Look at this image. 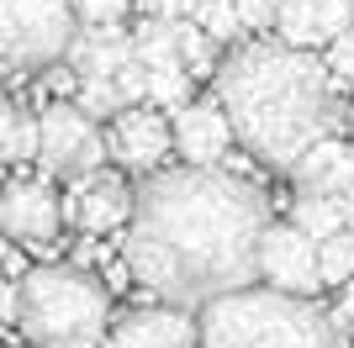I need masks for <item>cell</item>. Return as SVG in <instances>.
<instances>
[{"instance_id": "obj_26", "label": "cell", "mask_w": 354, "mask_h": 348, "mask_svg": "<svg viewBox=\"0 0 354 348\" xmlns=\"http://www.w3.org/2000/svg\"><path fill=\"white\" fill-rule=\"evenodd\" d=\"M333 322H339V333H344V338L354 333V280L339 290V296H333Z\"/></svg>"}, {"instance_id": "obj_13", "label": "cell", "mask_w": 354, "mask_h": 348, "mask_svg": "<svg viewBox=\"0 0 354 348\" xmlns=\"http://www.w3.org/2000/svg\"><path fill=\"white\" fill-rule=\"evenodd\" d=\"M286 174H291L296 195H328V201H339L344 190L354 185V143L323 137V143H312Z\"/></svg>"}, {"instance_id": "obj_6", "label": "cell", "mask_w": 354, "mask_h": 348, "mask_svg": "<svg viewBox=\"0 0 354 348\" xmlns=\"http://www.w3.org/2000/svg\"><path fill=\"white\" fill-rule=\"evenodd\" d=\"M37 132H43V143H37L43 174L74 185V180L106 169V153H111V148H106V132L95 127L74 101H53L43 116H37Z\"/></svg>"}, {"instance_id": "obj_19", "label": "cell", "mask_w": 354, "mask_h": 348, "mask_svg": "<svg viewBox=\"0 0 354 348\" xmlns=\"http://www.w3.org/2000/svg\"><path fill=\"white\" fill-rule=\"evenodd\" d=\"M37 143H43L37 116L11 111L6 122H0V164H32V159H37Z\"/></svg>"}, {"instance_id": "obj_9", "label": "cell", "mask_w": 354, "mask_h": 348, "mask_svg": "<svg viewBox=\"0 0 354 348\" xmlns=\"http://www.w3.org/2000/svg\"><path fill=\"white\" fill-rule=\"evenodd\" d=\"M169 127H175V153L191 169H222L227 153H233V122L222 111L217 95H196L180 111H169Z\"/></svg>"}, {"instance_id": "obj_29", "label": "cell", "mask_w": 354, "mask_h": 348, "mask_svg": "<svg viewBox=\"0 0 354 348\" xmlns=\"http://www.w3.org/2000/svg\"><path fill=\"white\" fill-rule=\"evenodd\" d=\"M339 206H344V227L354 232V185H349V190H344V195H339Z\"/></svg>"}, {"instance_id": "obj_28", "label": "cell", "mask_w": 354, "mask_h": 348, "mask_svg": "<svg viewBox=\"0 0 354 348\" xmlns=\"http://www.w3.org/2000/svg\"><path fill=\"white\" fill-rule=\"evenodd\" d=\"M16 311H21V290H16L6 275H0V327H11Z\"/></svg>"}, {"instance_id": "obj_24", "label": "cell", "mask_w": 354, "mask_h": 348, "mask_svg": "<svg viewBox=\"0 0 354 348\" xmlns=\"http://www.w3.org/2000/svg\"><path fill=\"white\" fill-rule=\"evenodd\" d=\"M317 32H323V48L354 32V0H317Z\"/></svg>"}, {"instance_id": "obj_17", "label": "cell", "mask_w": 354, "mask_h": 348, "mask_svg": "<svg viewBox=\"0 0 354 348\" xmlns=\"http://www.w3.org/2000/svg\"><path fill=\"white\" fill-rule=\"evenodd\" d=\"M291 222H296L301 232H307L312 243H323V238L344 232V206H339V201H328V195H296Z\"/></svg>"}, {"instance_id": "obj_20", "label": "cell", "mask_w": 354, "mask_h": 348, "mask_svg": "<svg viewBox=\"0 0 354 348\" xmlns=\"http://www.w3.org/2000/svg\"><path fill=\"white\" fill-rule=\"evenodd\" d=\"M317 259H323V285L328 290H344L354 280V232H333V238H323L317 243Z\"/></svg>"}, {"instance_id": "obj_7", "label": "cell", "mask_w": 354, "mask_h": 348, "mask_svg": "<svg viewBox=\"0 0 354 348\" xmlns=\"http://www.w3.org/2000/svg\"><path fill=\"white\" fill-rule=\"evenodd\" d=\"M259 285L265 290H281V296H307L317 301V290L323 285V259H317V243H312L307 232L296 227L291 217L286 222H270L265 238H259Z\"/></svg>"}, {"instance_id": "obj_31", "label": "cell", "mask_w": 354, "mask_h": 348, "mask_svg": "<svg viewBox=\"0 0 354 348\" xmlns=\"http://www.w3.org/2000/svg\"><path fill=\"white\" fill-rule=\"evenodd\" d=\"M349 137H354V101H349Z\"/></svg>"}, {"instance_id": "obj_30", "label": "cell", "mask_w": 354, "mask_h": 348, "mask_svg": "<svg viewBox=\"0 0 354 348\" xmlns=\"http://www.w3.org/2000/svg\"><path fill=\"white\" fill-rule=\"evenodd\" d=\"M11 116V95H6V85H0V122Z\"/></svg>"}, {"instance_id": "obj_27", "label": "cell", "mask_w": 354, "mask_h": 348, "mask_svg": "<svg viewBox=\"0 0 354 348\" xmlns=\"http://www.w3.org/2000/svg\"><path fill=\"white\" fill-rule=\"evenodd\" d=\"M138 6H143L148 16H169V21H185L196 0H138Z\"/></svg>"}, {"instance_id": "obj_8", "label": "cell", "mask_w": 354, "mask_h": 348, "mask_svg": "<svg viewBox=\"0 0 354 348\" xmlns=\"http://www.w3.org/2000/svg\"><path fill=\"white\" fill-rule=\"evenodd\" d=\"M133 206H138V190L111 169H95L85 180H74L69 195H64V222L85 232V238H101V232H117L133 222Z\"/></svg>"}, {"instance_id": "obj_5", "label": "cell", "mask_w": 354, "mask_h": 348, "mask_svg": "<svg viewBox=\"0 0 354 348\" xmlns=\"http://www.w3.org/2000/svg\"><path fill=\"white\" fill-rule=\"evenodd\" d=\"M74 32H80L74 0H0V69H53L69 58Z\"/></svg>"}, {"instance_id": "obj_16", "label": "cell", "mask_w": 354, "mask_h": 348, "mask_svg": "<svg viewBox=\"0 0 354 348\" xmlns=\"http://www.w3.org/2000/svg\"><path fill=\"white\" fill-rule=\"evenodd\" d=\"M191 21L207 32L222 53L238 48V43H249V27L238 21V6H233V0H196V6H191Z\"/></svg>"}, {"instance_id": "obj_18", "label": "cell", "mask_w": 354, "mask_h": 348, "mask_svg": "<svg viewBox=\"0 0 354 348\" xmlns=\"http://www.w3.org/2000/svg\"><path fill=\"white\" fill-rule=\"evenodd\" d=\"M217 53H222V48L185 16V21H180V64H185V74H191L196 85H201V79H217V64H222Z\"/></svg>"}, {"instance_id": "obj_23", "label": "cell", "mask_w": 354, "mask_h": 348, "mask_svg": "<svg viewBox=\"0 0 354 348\" xmlns=\"http://www.w3.org/2000/svg\"><path fill=\"white\" fill-rule=\"evenodd\" d=\"M138 0H74L80 27H127V11Z\"/></svg>"}, {"instance_id": "obj_10", "label": "cell", "mask_w": 354, "mask_h": 348, "mask_svg": "<svg viewBox=\"0 0 354 348\" xmlns=\"http://www.w3.org/2000/svg\"><path fill=\"white\" fill-rule=\"evenodd\" d=\"M59 227H64V195L48 180H11L0 190V232L11 243L43 248L59 238Z\"/></svg>"}, {"instance_id": "obj_4", "label": "cell", "mask_w": 354, "mask_h": 348, "mask_svg": "<svg viewBox=\"0 0 354 348\" xmlns=\"http://www.w3.org/2000/svg\"><path fill=\"white\" fill-rule=\"evenodd\" d=\"M21 311L16 327L37 348H106L111 290L80 264H37L16 280Z\"/></svg>"}, {"instance_id": "obj_1", "label": "cell", "mask_w": 354, "mask_h": 348, "mask_svg": "<svg viewBox=\"0 0 354 348\" xmlns=\"http://www.w3.org/2000/svg\"><path fill=\"white\" fill-rule=\"evenodd\" d=\"M270 227L265 185L233 169H159L143 174L127 222V275L164 306L201 311L217 296L259 280V238Z\"/></svg>"}, {"instance_id": "obj_14", "label": "cell", "mask_w": 354, "mask_h": 348, "mask_svg": "<svg viewBox=\"0 0 354 348\" xmlns=\"http://www.w3.org/2000/svg\"><path fill=\"white\" fill-rule=\"evenodd\" d=\"M133 64V27H80L69 43V69L80 79H117Z\"/></svg>"}, {"instance_id": "obj_3", "label": "cell", "mask_w": 354, "mask_h": 348, "mask_svg": "<svg viewBox=\"0 0 354 348\" xmlns=\"http://www.w3.org/2000/svg\"><path fill=\"white\" fill-rule=\"evenodd\" d=\"M201 348H344L333 311L307 296L249 285L196 311Z\"/></svg>"}, {"instance_id": "obj_15", "label": "cell", "mask_w": 354, "mask_h": 348, "mask_svg": "<svg viewBox=\"0 0 354 348\" xmlns=\"http://www.w3.org/2000/svg\"><path fill=\"white\" fill-rule=\"evenodd\" d=\"M270 37H281L291 48H323V32H317V0H275V27Z\"/></svg>"}, {"instance_id": "obj_12", "label": "cell", "mask_w": 354, "mask_h": 348, "mask_svg": "<svg viewBox=\"0 0 354 348\" xmlns=\"http://www.w3.org/2000/svg\"><path fill=\"white\" fill-rule=\"evenodd\" d=\"M106 348H201V322L185 306H138L111 322Z\"/></svg>"}, {"instance_id": "obj_2", "label": "cell", "mask_w": 354, "mask_h": 348, "mask_svg": "<svg viewBox=\"0 0 354 348\" xmlns=\"http://www.w3.org/2000/svg\"><path fill=\"white\" fill-rule=\"evenodd\" d=\"M212 95L222 101L238 143L281 174L312 143L333 137L339 111H349L328 79L323 58L281 37H249L227 48L212 79Z\"/></svg>"}, {"instance_id": "obj_22", "label": "cell", "mask_w": 354, "mask_h": 348, "mask_svg": "<svg viewBox=\"0 0 354 348\" xmlns=\"http://www.w3.org/2000/svg\"><path fill=\"white\" fill-rule=\"evenodd\" d=\"M323 64H328L333 90H339V95H349V90H354V32H344V37H333V43H328Z\"/></svg>"}, {"instance_id": "obj_11", "label": "cell", "mask_w": 354, "mask_h": 348, "mask_svg": "<svg viewBox=\"0 0 354 348\" xmlns=\"http://www.w3.org/2000/svg\"><path fill=\"white\" fill-rule=\"evenodd\" d=\"M106 148H111V159L127 164L133 174H159L169 148H175V127H169V116L159 106H127L111 122V132H106Z\"/></svg>"}, {"instance_id": "obj_21", "label": "cell", "mask_w": 354, "mask_h": 348, "mask_svg": "<svg viewBox=\"0 0 354 348\" xmlns=\"http://www.w3.org/2000/svg\"><path fill=\"white\" fill-rule=\"evenodd\" d=\"M74 106H80L90 122H117V116L127 111L111 79H80V90H74Z\"/></svg>"}, {"instance_id": "obj_25", "label": "cell", "mask_w": 354, "mask_h": 348, "mask_svg": "<svg viewBox=\"0 0 354 348\" xmlns=\"http://www.w3.org/2000/svg\"><path fill=\"white\" fill-rule=\"evenodd\" d=\"M233 6H238V21L249 32H259V37L275 27V0H233Z\"/></svg>"}]
</instances>
